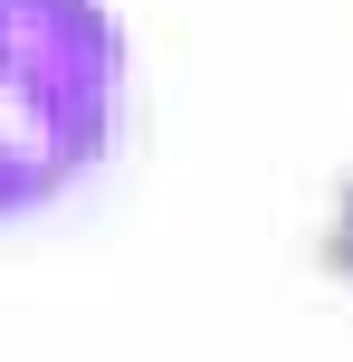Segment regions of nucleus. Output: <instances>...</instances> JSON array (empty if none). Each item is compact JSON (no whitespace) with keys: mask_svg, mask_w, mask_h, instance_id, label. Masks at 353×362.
I'll return each mask as SVG.
<instances>
[{"mask_svg":"<svg viewBox=\"0 0 353 362\" xmlns=\"http://www.w3.org/2000/svg\"><path fill=\"white\" fill-rule=\"evenodd\" d=\"M325 267L353 286V181H344V200H335V229H325Z\"/></svg>","mask_w":353,"mask_h":362,"instance_id":"obj_1","label":"nucleus"}]
</instances>
